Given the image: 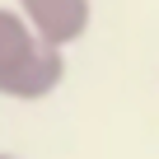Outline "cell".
Listing matches in <instances>:
<instances>
[{
	"label": "cell",
	"mask_w": 159,
	"mask_h": 159,
	"mask_svg": "<svg viewBox=\"0 0 159 159\" xmlns=\"http://www.w3.org/2000/svg\"><path fill=\"white\" fill-rule=\"evenodd\" d=\"M66 80V52L42 42L28 19L0 5V98L38 103Z\"/></svg>",
	"instance_id": "obj_1"
},
{
	"label": "cell",
	"mask_w": 159,
	"mask_h": 159,
	"mask_svg": "<svg viewBox=\"0 0 159 159\" xmlns=\"http://www.w3.org/2000/svg\"><path fill=\"white\" fill-rule=\"evenodd\" d=\"M19 14L28 19V28L52 42V47H70L89 33L94 24V0H19Z\"/></svg>",
	"instance_id": "obj_2"
},
{
	"label": "cell",
	"mask_w": 159,
	"mask_h": 159,
	"mask_svg": "<svg viewBox=\"0 0 159 159\" xmlns=\"http://www.w3.org/2000/svg\"><path fill=\"white\" fill-rule=\"evenodd\" d=\"M0 159H14V154H5V150H0Z\"/></svg>",
	"instance_id": "obj_3"
}]
</instances>
